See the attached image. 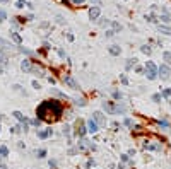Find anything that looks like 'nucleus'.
<instances>
[{"instance_id": "nucleus-1", "label": "nucleus", "mask_w": 171, "mask_h": 169, "mask_svg": "<svg viewBox=\"0 0 171 169\" xmlns=\"http://www.w3.org/2000/svg\"><path fill=\"white\" fill-rule=\"evenodd\" d=\"M62 115H64V106L57 99L43 101L36 108V118H39L41 121H48V123L57 121V120H60Z\"/></svg>"}, {"instance_id": "nucleus-2", "label": "nucleus", "mask_w": 171, "mask_h": 169, "mask_svg": "<svg viewBox=\"0 0 171 169\" xmlns=\"http://www.w3.org/2000/svg\"><path fill=\"white\" fill-rule=\"evenodd\" d=\"M103 109L106 111V115H125L127 106L120 101H103Z\"/></svg>"}, {"instance_id": "nucleus-3", "label": "nucleus", "mask_w": 171, "mask_h": 169, "mask_svg": "<svg viewBox=\"0 0 171 169\" xmlns=\"http://www.w3.org/2000/svg\"><path fill=\"white\" fill-rule=\"evenodd\" d=\"M21 69H22V72H26V74H34V72H38V75L45 77V72H43L38 65L33 63L31 60H22L21 62Z\"/></svg>"}, {"instance_id": "nucleus-4", "label": "nucleus", "mask_w": 171, "mask_h": 169, "mask_svg": "<svg viewBox=\"0 0 171 169\" xmlns=\"http://www.w3.org/2000/svg\"><path fill=\"white\" fill-rule=\"evenodd\" d=\"M144 75L147 77L149 80H156L157 79V65L154 63V62H145L144 65Z\"/></svg>"}, {"instance_id": "nucleus-5", "label": "nucleus", "mask_w": 171, "mask_h": 169, "mask_svg": "<svg viewBox=\"0 0 171 169\" xmlns=\"http://www.w3.org/2000/svg\"><path fill=\"white\" fill-rule=\"evenodd\" d=\"M157 77H161V80H169L171 79V67L166 63H161L157 67Z\"/></svg>"}, {"instance_id": "nucleus-6", "label": "nucleus", "mask_w": 171, "mask_h": 169, "mask_svg": "<svg viewBox=\"0 0 171 169\" xmlns=\"http://www.w3.org/2000/svg\"><path fill=\"white\" fill-rule=\"evenodd\" d=\"M74 133H75V137H79V138H84V135L87 133V127H86V123L82 121V120H77V121H75Z\"/></svg>"}, {"instance_id": "nucleus-7", "label": "nucleus", "mask_w": 171, "mask_h": 169, "mask_svg": "<svg viewBox=\"0 0 171 169\" xmlns=\"http://www.w3.org/2000/svg\"><path fill=\"white\" fill-rule=\"evenodd\" d=\"M77 149L80 152H84V150H96V145L92 142H89V140H86V138H80L77 142Z\"/></svg>"}, {"instance_id": "nucleus-8", "label": "nucleus", "mask_w": 171, "mask_h": 169, "mask_svg": "<svg viewBox=\"0 0 171 169\" xmlns=\"http://www.w3.org/2000/svg\"><path fill=\"white\" fill-rule=\"evenodd\" d=\"M92 120L99 125V128H103V127H106V116L103 115L101 111H94L92 113Z\"/></svg>"}, {"instance_id": "nucleus-9", "label": "nucleus", "mask_w": 171, "mask_h": 169, "mask_svg": "<svg viewBox=\"0 0 171 169\" xmlns=\"http://www.w3.org/2000/svg\"><path fill=\"white\" fill-rule=\"evenodd\" d=\"M62 80H64V84L69 85L70 89H74V91H79L80 89V85L77 84V80H74L70 75H64V77H62Z\"/></svg>"}, {"instance_id": "nucleus-10", "label": "nucleus", "mask_w": 171, "mask_h": 169, "mask_svg": "<svg viewBox=\"0 0 171 169\" xmlns=\"http://www.w3.org/2000/svg\"><path fill=\"white\" fill-rule=\"evenodd\" d=\"M86 127H87V133H98L99 132V125H98L92 118H89V120L86 121Z\"/></svg>"}, {"instance_id": "nucleus-11", "label": "nucleus", "mask_w": 171, "mask_h": 169, "mask_svg": "<svg viewBox=\"0 0 171 169\" xmlns=\"http://www.w3.org/2000/svg\"><path fill=\"white\" fill-rule=\"evenodd\" d=\"M101 17V9H99V5H94L89 9V19L91 21H98Z\"/></svg>"}, {"instance_id": "nucleus-12", "label": "nucleus", "mask_w": 171, "mask_h": 169, "mask_svg": "<svg viewBox=\"0 0 171 169\" xmlns=\"http://www.w3.org/2000/svg\"><path fill=\"white\" fill-rule=\"evenodd\" d=\"M38 138H41V140H45V138H48L53 135V128H45V130H38Z\"/></svg>"}, {"instance_id": "nucleus-13", "label": "nucleus", "mask_w": 171, "mask_h": 169, "mask_svg": "<svg viewBox=\"0 0 171 169\" xmlns=\"http://www.w3.org/2000/svg\"><path fill=\"white\" fill-rule=\"evenodd\" d=\"M144 149H147V150H154V152H159L161 150V143L159 142H145L144 143Z\"/></svg>"}, {"instance_id": "nucleus-14", "label": "nucleus", "mask_w": 171, "mask_h": 169, "mask_svg": "<svg viewBox=\"0 0 171 169\" xmlns=\"http://www.w3.org/2000/svg\"><path fill=\"white\" fill-rule=\"evenodd\" d=\"M157 31H159L161 34H164V36H171V27L166 26V24H159V26H157Z\"/></svg>"}, {"instance_id": "nucleus-15", "label": "nucleus", "mask_w": 171, "mask_h": 169, "mask_svg": "<svg viewBox=\"0 0 171 169\" xmlns=\"http://www.w3.org/2000/svg\"><path fill=\"white\" fill-rule=\"evenodd\" d=\"M161 96H163V99L168 101V103L171 104V87H166V89H163V91H161Z\"/></svg>"}, {"instance_id": "nucleus-16", "label": "nucleus", "mask_w": 171, "mask_h": 169, "mask_svg": "<svg viewBox=\"0 0 171 169\" xmlns=\"http://www.w3.org/2000/svg\"><path fill=\"white\" fill-rule=\"evenodd\" d=\"M108 51H110V55H113V57H118V55L122 53V48L117 46V45H111V46H108Z\"/></svg>"}, {"instance_id": "nucleus-17", "label": "nucleus", "mask_w": 171, "mask_h": 169, "mask_svg": "<svg viewBox=\"0 0 171 169\" xmlns=\"http://www.w3.org/2000/svg\"><path fill=\"white\" fill-rule=\"evenodd\" d=\"M135 65H137V58H128L127 62H125V70H132L135 67Z\"/></svg>"}, {"instance_id": "nucleus-18", "label": "nucleus", "mask_w": 171, "mask_h": 169, "mask_svg": "<svg viewBox=\"0 0 171 169\" xmlns=\"http://www.w3.org/2000/svg\"><path fill=\"white\" fill-rule=\"evenodd\" d=\"M51 94H55L57 97H62V99H69V96L65 94V92H62V91H58L57 87H51V91H50Z\"/></svg>"}, {"instance_id": "nucleus-19", "label": "nucleus", "mask_w": 171, "mask_h": 169, "mask_svg": "<svg viewBox=\"0 0 171 169\" xmlns=\"http://www.w3.org/2000/svg\"><path fill=\"white\" fill-rule=\"evenodd\" d=\"M11 38H12V41L17 43V45H21L22 43V38L19 36V32H16V31H11Z\"/></svg>"}, {"instance_id": "nucleus-20", "label": "nucleus", "mask_w": 171, "mask_h": 169, "mask_svg": "<svg viewBox=\"0 0 171 169\" xmlns=\"http://www.w3.org/2000/svg\"><path fill=\"white\" fill-rule=\"evenodd\" d=\"M9 157V149H7V145H2L0 147V159H5Z\"/></svg>"}, {"instance_id": "nucleus-21", "label": "nucleus", "mask_w": 171, "mask_h": 169, "mask_svg": "<svg viewBox=\"0 0 171 169\" xmlns=\"http://www.w3.org/2000/svg\"><path fill=\"white\" fill-rule=\"evenodd\" d=\"M98 24H99L101 27H106V26L111 24V21H110V19H104V17H99V19H98Z\"/></svg>"}, {"instance_id": "nucleus-22", "label": "nucleus", "mask_w": 171, "mask_h": 169, "mask_svg": "<svg viewBox=\"0 0 171 169\" xmlns=\"http://www.w3.org/2000/svg\"><path fill=\"white\" fill-rule=\"evenodd\" d=\"M74 104H75V106H80V108H82V106L87 104V101H86L84 97H75V99H74Z\"/></svg>"}, {"instance_id": "nucleus-23", "label": "nucleus", "mask_w": 171, "mask_h": 169, "mask_svg": "<svg viewBox=\"0 0 171 169\" xmlns=\"http://www.w3.org/2000/svg\"><path fill=\"white\" fill-rule=\"evenodd\" d=\"M140 51L144 53V55H151V53H152V48H151L149 45H142V46H140Z\"/></svg>"}, {"instance_id": "nucleus-24", "label": "nucleus", "mask_w": 171, "mask_h": 169, "mask_svg": "<svg viewBox=\"0 0 171 169\" xmlns=\"http://www.w3.org/2000/svg\"><path fill=\"white\" fill-rule=\"evenodd\" d=\"M111 96H113V99L115 101H122L123 99V92H120V91H113Z\"/></svg>"}, {"instance_id": "nucleus-25", "label": "nucleus", "mask_w": 171, "mask_h": 169, "mask_svg": "<svg viewBox=\"0 0 171 169\" xmlns=\"http://www.w3.org/2000/svg\"><path fill=\"white\" fill-rule=\"evenodd\" d=\"M12 116L16 118V120H19V121H24V120H26V116L22 115L21 111H14V113H12Z\"/></svg>"}, {"instance_id": "nucleus-26", "label": "nucleus", "mask_w": 171, "mask_h": 169, "mask_svg": "<svg viewBox=\"0 0 171 169\" xmlns=\"http://www.w3.org/2000/svg\"><path fill=\"white\" fill-rule=\"evenodd\" d=\"M151 99L154 101V103H161V101H163V96H161V92H154V94L151 96Z\"/></svg>"}, {"instance_id": "nucleus-27", "label": "nucleus", "mask_w": 171, "mask_h": 169, "mask_svg": "<svg viewBox=\"0 0 171 169\" xmlns=\"http://www.w3.org/2000/svg\"><path fill=\"white\" fill-rule=\"evenodd\" d=\"M163 58H164V63L169 65L171 63V51H164L163 53Z\"/></svg>"}, {"instance_id": "nucleus-28", "label": "nucleus", "mask_w": 171, "mask_h": 169, "mask_svg": "<svg viewBox=\"0 0 171 169\" xmlns=\"http://www.w3.org/2000/svg\"><path fill=\"white\" fill-rule=\"evenodd\" d=\"M36 157L38 159L46 157V149H38V150H36Z\"/></svg>"}, {"instance_id": "nucleus-29", "label": "nucleus", "mask_w": 171, "mask_h": 169, "mask_svg": "<svg viewBox=\"0 0 171 169\" xmlns=\"http://www.w3.org/2000/svg\"><path fill=\"white\" fill-rule=\"evenodd\" d=\"M111 26H113V31H115V32H120V31H122V24H120V22L111 21Z\"/></svg>"}, {"instance_id": "nucleus-30", "label": "nucleus", "mask_w": 171, "mask_h": 169, "mask_svg": "<svg viewBox=\"0 0 171 169\" xmlns=\"http://www.w3.org/2000/svg\"><path fill=\"white\" fill-rule=\"evenodd\" d=\"M7 63V53L4 51V50H0V65Z\"/></svg>"}, {"instance_id": "nucleus-31", "label": "nucleus", "mask_w": 171, "mask_h": 169, "mask_svg": "<svg viewBox=\"0 0 171 169\" xmlns=\"http://www.w3.org/2000/svg\"><path fill=\"white\" fill-rule=\"evenodd\" d=\"M123 125L127 128H134V120H132V118H125V120H123Z\"/></svg>"}, {"instance_id": "nucleus-32", "label": "nucleus", "mask_w": 171, "mask_h": 169, "mask_svg": "<svg viewBox=\"0 0 171 169\" xmlns=\"http://www.w3.org/2000/svg\"><path fill=\"white\" fill-rule=\"evenodd\" d=\"M157 125H159L163 130H168V128H169V123L166 121V120H159V121H157Z\"/></svg>"}, {"instance_id": "nucleus-33", "label": "nucleus", "mask_w": 171, "mask_h": 169, "mask_svg": "<svg viewBox=\"0 0 171 169\" xmlns=\"http://www.w3.org/2000/svg\"><path fill=\"white\" fill-rule=\"evenodd\" d=\"M120 82H122L123 85H128V84H130V80H128V77L125 74H120Z\"/></svg>"}, {"instance_id": "nucleus-34", "label": "nucleus", "mask_w": 171, "mask_h": 169, "mask_svg": "<svg viewBox=\"0 0 171 169\" xmlns=\"http://www.w3.org/2000/svg\"><path fill=\"white\" fill-rule=\"evenodd\" d=\"M41 120H39V118H34V120H29V125H33V127H39V125H41Z\"/></svg>"}, {"instance_id": "nucleus-35", "label": "nucleus", "mask_w": 171, "mask_h": 169, "mask_svg": "<svg viewBox=\"0 0 171 169\" xmlns=\"http://www.w3.org/2000/svg\"><path fill=\"white\" fill-rule=\"evenodd\" d=\"M161 21L164 22V24H168V22H171V17H169V14H163V16L159 17Z\"/></svg>"}, {"instance_id": "nucleus-36", "label": "nucleus", "mask_w": 171, "mask_h": 169, "mask_svg": "<svg viewBox=\"0 0 171 169\" xmlns=\"http://www.w3.org/2000/svg\"><path fill=\"white\" fill-rule=\"evenodd\" d=\"M24 5H27L26 0H17V2H16V7H17V9H22Z\"/></svg>"}, {"instance_id": "nucleus-37", "label": "nucleus", "mask_w": 171, "mask_h": 169, "mask_svg": "<svg viewBox=\"0 0 171 169\" xmlns=\"http://www.w3.org/2000/svg\"><path fill=\"white\" fill-rule=\"evenodd\" d=\"M120 159H122V162H130V155H128V154H122Z\"/></svg>"}, {"instance_id": "nucleus-38", "label": "nucleus", "mask_w": 171, "mask_h": 169, "mask_svg": "<svg viewBox=\"0 0 171 169\" xmlns=\"http://www.w3.org/2000/svg\"><path fill=\"white\" fill-rule=\"evenodd\" d=\"M145 19H147L149 22H156V21H157V19H156V17L152 16V14H149V16H145Z\"/></svg>"}, {"instance_id": "nucleus-39", "label": "nucleus", "mask_w": 171, "mask_h": 169, "mask_svg": "<svg viewBox=\"0 0 171 169\" xmlns=\"http://www.w3.org/2000/svg\"><path fill=\"white\" fill-rule=\"evenodd\" d=\"M5 19H7V14L4 11H0V22H4Z\"/></svg>"}, {"instance_id": "nucleus-40", "label": "nucleus", "mask_w": 171, "mask_h": 169, "mask_svg": "<svg viewBox=\"0 0 171 169\" xmlns=\"http://www.w3.org/2000/svg\"><path fill=\"white\" fill-rule=\"evenodd\" d=\"M62 132H64V135H70V127H69V125H65Z\"/></svg>"}, {"instance_id": "nucleus-41", "label": "nucleus", "mask_w": 171, "mask_h": 169, "mask_svg": "<svg viewBox=\"0 0 171 169\" xmlns=\"http://www.w3.org/2000/svg\"><path fill=\"white\" fill-rule=\"evenodd\" d=\"M33 87H34L36 91H39V89H41V85H39V82H38V80H33Z\"/></svg>"}, {"instance_id": "nucleus-42", "label": "nucleus", "mask_w": 171, "mask_h": 169, "mask_svg": "<svg viewBox=\"0 0 171 169\" xmlns=\"http://www.w3.org/2000/svg\"><path fill=\"white\" fill-rule=\"evenodd\" d=\"M92 166H94V161H92V159H89V161H87V164H86V167H87V169H91Z\"/></svg>"}, {"instance_id": "nucleus-43", "label": "nucleus", "mask_w": 171, "mask_h": 169, "mask_svg": "<svg viewBox=\"0 0 171 169\" xmlns=\"http://www.w3.org/2000/svg\"><path fill=\"white\" fill-rule=\"evenodd\" d=\"M104 34H106V38H111L113 34H115V31H113V29H110V31H106Z\"/></svg>"}, {"instance_id": "nucleus-44", "label": "nucleus", "mask_w": 171, "mask_h": 169, "mask_svg": "<svg viewBox=\"0 0 171 169\" xmlns=\"http://www.w3.org/2000/svg\"><path fill=\"white\" fill-rule=\"evenodd\" d=\"M134 69H135V72H139V74L140 72H144V67H137V65H135Z\"/></svg>"}, {"instance_id": "nucleus-45", "label": "nucleus", "mask_w": 171, "mask_h": 169, "mask_svg": "<svg viewBox=\"0 0 171 169\" xmlns=\"http://www.w3.org/2000/svg\"><path fill=\"white\" fill-rule=\"evenodd\" d=\"M50 167H51V169L57 167V161H50Z\"/></svg>"}, {"instance_id": "nucleus-46", "label": "nucleus", "mask_w": 171, "mask_h": 169, "mask_svg": "<svg viewBox=\"0 0 171 169\" xmlns=\"http://www.w3.org/2000/svg\"><path fill=\"white\" fill-rule=\"evenodd\" d=\"M57 22H58V24H64V17H62V16H57Z\"/></svg>"}, {"instance_id": "nucleus-47", "label": "nucleus", "mask_w": 171, "mask_h": 169, "mask_svg": "<svg viewBox=\"0 0 171 169\" xmlns=\"http://www.w3.org/2000/svg\"><path fill=\"white\" fill-rule=\"evenodd\" d=\"M82 2H84V0H72V4H74V5H80Z\"/></svg>"}, {"instance_id": "nucleus-48", "label": "nucleus", "mask_w": 171, "mask_h": 169, "mask_svg": "<svg viewBox=\"0 0 171 169\" xmlns=\"http://www.w3.org/2000/svg\"><path fill=\"white\" fill-rule=\"evenodd\" d=\"M77 150H79V149H70L69 154H70V155H74V154H77Z\"/></svg>"}, {"instance_id": "nucleus-49", "label": "nucleus", "mask_w": 171, "mask_h": 169, "mask_svg": "<svg viewBox=\"0 0 171 169\" xmlns=\"http://www.w3.org/2000/svg\"><path fill=\"white\" fill-rule=\"evenodd\" d=\"M67 39H69V41H74V34H70L69 32V34H67Z\"/></svg>"}, {"instance_id": "nucleus-50", "label": "nucleus", "mask_w": 171, "mask_h": 169, "mask_svg": "<svg viewBox=\"0 0 171 169\" xmlns=\"http://www.w3.org/2000/svg\"><path fill=\"white\" fill-rule=\"evenodd\" d=\"M58 55L62 57V58H65V51H64V50H58Z\"/></svg>"}, {"instance_id": "nucleus-51", "label": "nucleus", "mask_w": 171, "mask_h": 169, "mask_svg": "<svg viewBox=\"0 0 171 169\" xmlns=\"http://www.w3.org/2000/svg\"><path fill=\"white\" fill-rule=\"evenodd\" d=\"M92 4H96V5H101V0H91Z\"/></svg>"}, {"instance_id": "nucleus-52", "label": "nucleus", "mask_w": 171, "mask_h": 169, "mask_svg": "<svg viewBox=\"0 0 171 169\" xmlns=\"http://www.w3.org/2000/svg\"><path fill=\"white\" fill-rule=\"evenodd\" d=\"M0 169H9V167H7L5 164H0Z\"/></svg>"}, {"instance_id": "nucleus-53", "label": "nucleus", "mask_w": 171, "mask_h": 169, "mask_svg": "<svg viewBox=\"0 0 171 169\" xmlns=\"http://www.w3.org/2000/svg\"><path fill=\"white\" fill-rule=\"evenodd\" d=\"M62 4H65V5H69V0H60Z\"/></svg>"}, {"instance_id": "nucleus-54", "label": "nucleus", "mask_w": 171, "mask_h": 169, "mask_svg": "<svg viewBox=\"0 0 171 169\" xmlns=\"http://www.w3.org/2000/svg\"><path fill=\"white\" fill-rule=\"evenodd\" d=\"M118 169H127V167H125V166H123V164H120V166H118Z\"/></svg>"}, {"instance_id": "nucleus-55", "label": "nucleus", "mask_w": 171, "mask_h": 169, "mask_svg": "<svg viewBox=\"0 0 171 169\" xmlns=\"http://www.w3.org/2000/svg\"><path fill=\"white\" fill-rule=\"evenodd\" d=\"M2 72H4V70H2V67H0V74H2Z\"/></svg>"}, {"instance_id": "nucleus-56", "label": "nucleus", "mask_w": 171, "mask_h": 169, "mask_svg": "<svg viewBox=\"0 0 171 169\" xmlns=\"http://www.w3.org/2000/svg\"><path fill=\"white\" fill-rule=\"evenodd\" d=\"M0 120H2V115H0Z\"/></svg>"}, {"instance_id": "nucleus-57", "label": "nucleus", "mask_w": 171, "mask_h": 169, "mask_svg": "<svg viewBox=\"0 0 171 169\" xmlns=\"http://www.w3.org/2000/svg\"><path fill=\"white\" fill-rule=\"evenodd\" d=\"M0 128H2V127H0Z\"/></svg>"}]
</instances>
